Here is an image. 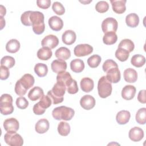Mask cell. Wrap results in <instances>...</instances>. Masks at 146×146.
I'll return each mask as SVG.
<instances>
[{
  "mask_svg": "<svg viewBox=\"0 0 146 146\" xmlns=\"http://www.w3.org/2000/svg\"><path fill=\"white\" fill-rule=\"evenodd\" d=\"M30 19L34 33L37 35L42 34L45 30L43 14L38 11H32L30 15Z\"/></svg>",
  "mask_w": 146,
  "mask_h": 146,
  "instance_id": "1",
  "label": "cell"
},
{
  "mask_svg": "<svg viewBox=\"0 0 146 146\" xmlns=\"http://www.w3.org/2000/svg\"><path fill=\"white\" fill-rule=\"evenodd\" d=\"M66 87L59 82H56L52 88L48 91L47 95L50 98L54 104L61 103L64 99L63 96L66 92Z\"/></svg>",
  "mask_w": 146,
  "mask_h": 146,
  "instance_id": "2",
  "label": "cell"
},
{
  "mask_svg": "<svg viewBox=\"0 0 146 146\" xmlns=\"http://www.w3.org/2000/svg\"><path fill=\"white\" fill-rule=\"evenodd\" d=\"M75 114L74 110L66 106H60L55 108L52 111V117L57 120L69 121L71 120Z\"/></svg>",
  "mask_w": 146,
  "mask_h": 146,
  "instance_id": "3",
  "label": "cell"
},
{
  "mask_svg": "<svg viewBox=\"0 0 146 146\" xmlns=\"http://www.w3.org/2000/svg\"><path fill=\"white\" fill-rule=\"evenodd\" d=\"M112 84L108 80L106 76H102L98 83V91L99 96L102 98H106L112 93Z\"/></svg>",
  "mask_w": 146,
  "mask_h": 146,
  "instance_id": "4",
  "label": "cell"
},
{
  "mask_svg": "<svg viewBox=\"0 0 146 146\" xmlns=\"http://www.w3.org/2000/svg\"><path fill=\"white\" fill-rule=\"evenodd\" d=\"M0 111L1 114L7 115L14 111L13 98L8 94H2L0 98Z\"/></svg>",
  "mask_w": 146,
  "mask_h": 146,
  "instance_id": "5",
  "label": "cell"
},
{
  "mask_svg": "<svg viewBox=\"0 0 146 146\" xmlns=\"http://www.w3.org/2000/svg\"><path fill=\"white\" fill-rule=\"evenodd\" d=\"M5 143L10 146H21L23 144L22 136L15 132H7L4 135Z\"/></svg>",
  "mask_w": 146,
  "mask_h": 146,
  "instance_id": "6",
  "label": "cell"
},
{
  "mask_svg": "<svg viewBox=\"0 0 146 146\" xmlns=\"http://www.w3.org/2000/svg\"><path fill=\"white\" fill-rule=\"evenodd\" d=\"M118 27L117 21L113 18L108 17L103 20L102 23V29L105 34L107 32H116Z\"/></svg>",
  "mask_w": 146,
  "mask_h": 146,
  "instance_id": "7",
  "label": "cell"
},
{
  "mask_svg": "<svg viewBox=\"0 0 146 146\" xmlns=\"http://www.w3.org/2000/svg\"><path fill=\"white\" fill-rule=\"evenodd\" d=\"M93 52V47L88 44H80L74 49V55L78 57L88 55Z\"/></svg>",
  "mask_w": 146,
  "mask_h": 146,
  "instance_id": "8",
  "label": "cell"
},
{
  "mask_svg": "<svg viewBox=\"0 0 146 146\" xmlns=\"http://www.w3.org/2000/svg\"><path fill=\"white\" fill-rule=\"evenodd\" d=\"M106 78L109 82L112 83H117L120 80L121 75L118 67H113L108 69L106 72Z\"/></svg>",
  "mask_w": 146,
  "mask_h": 146,
  "instance_id": "9",
  "label": "cell"
},
{
  "mask_svg": "<svg viewBox=\"0 0 146 146\" xmlns=\"http://www.w3.org/2000/svg\"><path fill=\"white\" fill-rule=\"evenodd\" d=\"M3 128L7 132H15L19 127L18 121L14 117L6 119L3 122Z\"/></svg>",
  "mask_w": 146,
  "mask_h": 146,
  "instance_id": "10",
  "label": "cell"
},
{
  "mask_svg": "<svg viewBox=\"0 0 146 146\" xmlns=\"http://www.w3.org/2000/svg\"><path fill=\"white\" fill-rule=\"evenodd\" d=\"M59 44L58 37L54 35L50 34L46 36L41 42L42 47H47L51 49L54 48Z\"/></svg>",
  "mask_w": 146,
  "mask_h": 146,
  "instance_id": "11",
  "label": "cell"
},
{
  "mask_svg": "<svg viewBox=\"0 0 146 146\" xmlns=\"http://www.w3.org/2000/svg\"><path fill=\"white\" fill-rule=\"evenodd\" d=\"M95 98L90 95H85L80 100L81 107L86 110H90L93 108L95 106Z\"/></svg>",
  "mask_w": 146,
  "mask_h": 146,
  "instance_id": "12",
  "label": "cell"
},
{
  "mask_svg": "<svg viewBox=\"0 0 146 146\" xmlns=\"http://www.w3.org/2000/svg\"><path fill=\"white\" fill-rule=\"evenodd\" d=\"M128 136L132 141L137 142L140 141L143 138L144 131L141 128L135 127L129 130Z\"/></svg>",
  "mask_w": 146,
  "mask_h": 146,
  "instance_id": "13",
  "label": "cell"
},
{
  "mask_svg": "<svg viewBox=\"0 0 146 146\" xmlns=\"http://www.w3.org/2000/svg\"><path fill=\"white\" fill-rule=\"evenodd\" d=\"M48 23L50 27L55 31L61 30L63 27V22L62 19L58 16H52L50 17Z\"/></svg>",
  "mask_w": 146,
  "mask_h": 146,
  "instance_id": "14",
  "label": "cell"
},
{
  "mask_svg": "<svg viewBox=\"0 0 146 146\" xmlns=\"http://www.w3.org/2000/svg\"><path fill=\"white\" fill-rule=\"evenodd\" d=\"M136 91V89L135 86L132 85H126L122 89L121 96L125 100H131L134 98Z\"/></svg>",
  "mask_w": 146,
  "mask_h": 146,
  "instance_id": "15",
  "label": "cell"
},
{
  "mask_svg": "<svg viewBox=\"0 0 146 146\" xmlns=\"http://www.w3.org/2000/svg\"><path fill=\"white\" fill-rule=\"evenodd\" d=\"M126 0H111L110 2L112 5L113 11L119 14L124 13L126 10Z\"/></svg>",
  "mask_w": 146,
  "mask_h": 146,
  "instance_id": "16",
  "label": "cell"
},
{
  "mask_svg": "<svg viewBox=\"0 0 146 146\" xmlns=\"http://www.w3.org/2000/svg\"><path fill=\"white\" fill-rule=\"evenodd\" d=\"M51 67L54 72L59 74L66 70L67 63L63 60L56 59L52 62L51 64Z\"/></svg>",
  "mask_w": 146,
  "mask_h": 146,
  "instance_id": "17",
  "label": "cell"
},
{
  "mask_svg": "<svg viewBox=\"0 0 146 146\" xmlns=\"http://www.w3.org/2000/svg\"><path fill=\"white\" fill-rule=\"evenodd\" d=\"M76 35L75 33L71 30L65 31L62 36V42L67 45L72 44L76 40Z\"/></svg>",
  "mask_w": 146,
  "mask_h": 146,
  "instance_id": "18",
  "label": "cell"
},
{
  "mask_svg": "<svg viewBox=\"0 0 146 146\" xmlns=\"http://www.w3.org/2000/svg\"><path fill=\"white\" fill-rule=\"evenodd\" d=\"M50 127V123L46 119H41L39 120L35 124V131L40 134L44 133L46 132Z\"/></svg>",
  "mask_w": 146,
  "mask_h": 146,
  "instance_id": "19",
  "label": "cell"
},
{
  "mask_svg": "<svg viewBox=\"0 0 146 146\" xmlns=\"http://www.w3.org/2000/svg\"><path fill=\"white\" fill-rule=\"evenodd\" d=\"M124 80L128 83H135L137 79L136 71L132 68H128L124 70L123 73Z\"/></svg>",
  "mask_w": 146,
  "mask_h": 146,
  "instance_id": "20",
  "label": "cell"
},
{
  "mask_svg": "<svg viewBox=\"0 0 146 146\" xmlns=\"http://www.w3.org/2000/svg\"><path fill=\"white\" fill-rule=\"evenodd\" d=\"M80 86L82 90L85 92H91L94 87V83L92 79L85 77L81 79Z\"/></svg>",
  "mask_w": 146,
  "mask_h": 146,
  "instance_id": "21",
  "label": "cell"
},
{
  "mask_svg": "<svg viewBox=\"0 0 146 146\" xmlns=\"http://www.w3.org/2000/svg\"><path fill=\"white\" fill-rule=\"evenodd\" d=\"M19 80L22 86L27 90L33 87L35 82L34 76L30 74H25Z\"/></svg>",
  "mask_w": 146,
  "mask_h": 146,
  "instance_id": "22",
  "label": "cell"
},
{
  "mask_svg": "<svg viewBox=\"0 0 146 146\" xmlns=\"http://www.w3.org/2000/svg\"><path fill=\"white\" fill-rule=\"evenodd\" d=\"M72 80L70 74L67 71H63L58 74L56 76V82L64 84L66 88Z\"/></svg>",
  "mask_w": 146,
  "mask_h": 146,
  "instance_id": "23",
  "label": "cell"
},
{
  "mask_svg": "<svg viewBox=\"0 0 146 146\" xmlns=\"http://www.w3.org/2000/svg\"><path fill=\"white\" fill-rule=\"evenodd\" d=\"M131 113L128 111L121 110L117 112L116 116V120L119 124L123 125L129 121Z\"/></svg>",
  "mask_w": 146,
  "mask_h": 146,
  "instance_id": "24",
  "label": "cell"
},
{
  "mask_svg": "<svg viewBox=\"0 0 146 146\" xmlns=\"http://www.w3.org/2000/svg\"><path fill=\"white\" fill-rule=\"evenodd\" d=\"M44 95L42 88L38 86L33 87L28 93V98L32 101H36Z\"/></svg>",
  "mask_w": 146,
  "mask_h": 146,
  "instance_id": "25",
  "label": "cell"
},
{
  "mask_svg": "<svg viewBox=\"0 0 146 146\" xmlns=\"http://www.w3.org/2000/svg\"><path fill=\"white\" fill-rule=\"evenodd\" d=\"M55 55L58 59L66 60L70 58L71 52L68 48L66 47H61L56 50Z\"/></svg>",
  "mask_w": 146,
  "mask_h": 146,
  "instance_id": "26",
  "label": "cell"
},
{
  "mask_svg": "<svg viewBox=\"0 0 146 146\" xmlns=\"http://www.w3.org/2000/svg\"><path fill=\"white\" fill-rule=\"evenodd\" d=\"M84 63L80 59H73L70 63L71 70L75 73H80L84 68Z\"/></svg>",
  "mask_w": 146,
  "mask_h": 146,
  "instance_id": "27",
  "label": "cell"
},
{
  "mask_svg": "<svg viewBox=\"0 0 146 146\" xmlns=\"http://www.w3.org/2000/svg\"><path fill=\"white\" fill-rule=\"evenodd\" d=\"M52 52L51 48L47 47H42L37 52V56L40 60H47L52 56Z\"/></svg>",
  "mask_w": 146,
  "mask_h": 146,
  "instance_id": "28",
  "label": "cell"
},
{
  "mask_svg": "<svg viewBox=\"0 0 146 146\" xmlns=\"http://www.w3.org/2000/svg\"><path fill=\"white\" fill-rule=\"evenodd\" d=\"M125 23L129 27L134 28L137 27L139 23V16L135 13L128 14L125 17Z\"/></svg>",
  "mask_w": 146,
  "mask_h": 146,
  "instance_id": "29",
  "label": "cell"
},
{
  "mask_svg": "<svg viewBox=\"0 0 146 146\" xmlns=\"http://www.w3.org/2000/svg\"><path fill=\"white\" fill-rule=\"evenodd\" d=\"M21 47L19 42L15 39H10L6 44V50L10 53H15L18 51Z\"/></svg>",
  "mask_w": 146,
  "mask_h": 146,
  "instance_id": "30",
  "label": "cell"
},
{
  "mask_svg": "<svg viewBox=\"0 0 146 146\" xmlns=\"http://www.w3.org/2000/svg\"><path fill=\"white\" fill-rule=\"evenodd\" d=\"M117 36L115 32L110 31L104 34L103 38V42L105 44L112 45L116 42Z\"/></svg>",
  "mask_w": 146,
  "mask_h": 146,
  "instance_id": "31",
  "label": "cell"
},
{
  "mask_svg": "<svg viewBox=\"0 0 146 146\" xmlns=\"http://www.w3.org/2000/svg\"><path fill=\"white\" fill-rule=\"evenodd\" d=\"M131 64L137 68L143 66L145 63V58L140 54H136L132 56L131 59Z\"/></svg>",
  "mask_w": 146,
  "mask_h": 146,
  "instance_id": "32",
  "label": "cell"
},
{
  "mask_svg": "<svg viewBox=\"0 0 146 146\" xmlns=\"http://www.w3.org/2000/svg\"><path fill=\"white\" fill-rule=\"evenodd\" d=\"M34 71L38 76L44 77L48 72L47 66L44 63H38L34 67Z\"/></svg>",
  "mask_w": 146,
  "mask_h": 146,
  "instance_id": "33",
  "label": "cell"
},
{
  "mask_svg": "<svg viewBox=\"0 0 146 146\" xmlns=\"http://www.w3.org/2000/svg\"><path fill=\"white\" fill-rule=\"evenodd\" d=\"M70 125L66 121H60L58 125V131L59 135L63 136H67L70 132Z\"/></svg>",
  "mask_w": 146,
  "mask_h": 146,
  "instance_id": "34",
  "label": "cell"
},
{
  "mask_svg": "<svg viewBox=\"0 0 146 146\" xmlns=\"http://www.w3.org/2000/svg\"><path fill=\"white\" fill-rule=\"evenodd\" d=\"M118 48H123L127 50L128 52H131L134 50L135 44L131 39H124L121 40L118 45Z\"/></svg>",
  "mask_w": 146,
  "mask_h": 146,
  "instance_id": "35",
  "label": "cell"
},
{
  "mask_svg": "<svg viewBox=\"0 0 146 146\" xmlns=\"http://www.w3.org/2000/svg\"><path fill=\"white\" fill-rule=\"evenodd\" d=\"M136 121L139 124L144 125L146 122V108H141L138 110L136 113Z\"/></svg>",
  "mask_w": 146,
  "mask_h": 146,
  "instance_id": "36",
  "label": "cell"
},
{
  "mask_svg": "<svg viewBox=\"0 0 146 146\" xmlns=\"http://www.w3.org/2000/svg\"><path fill=\"white\" fill-rule=\"evenodd\" d=\"M115 55V57L119 60L121 62H125L128 59L129 56V52L123 48H117Z\"/></svg>",
  "mask_w": 146,
  "mask_h": 146,
  "instance_id": "37",
  "label": "cell"
},
{
  "mask_svg": "<svg viewBox=\"0 0 146 146\" xmlns=\"http://www.w3.org/2000/svg\"><path fill=\"white\" fill-rule=\"evenodd\" d=\"M101 57L97 54L91 56L87 59V64L91 68H96L99 66L101 62Z\"/></svg>",
  "mask_w": 146,
  "mask_h": 146,
  "instance_id": "38",
  "label": "cell"
},
{
  "mask_svg": "<svg viewBox=\"0 0 146 146\" xmlns=\"http://www.w3.org/2000/svg\"><path fill=\"white\" fill-rule=\"evenodd\" d=\"M15 63L14 58L11 56H5L1 60V66H4L9 68H12Z\"/></svg>",
  "mask_w": 146,
  "mask_h": 146,
  "instance_id": "39",
  "label": "cell"
},
{
  "mask_svg": "<svg viewBox=\"0 0 146 146\" xmlns=\"http://www.w3.org/2000/svg\"><path fill=\"white\" fill-rule=\"evenodd\" d=\"M51 103H52V100L47 95H43L40 98L39 102H38V104H39V106L41 108L45 110L48 108L49 107H50V106L51 105Z\"/></svg>",
  "mask_w": 146,
  "mask_h": 146,
  "instance_id": "40",
  "label": "cell"
},
{
  "mask_svg": "<svg viewBox=\"0 0 146 146\" xmlns=\"http://www.w3.org/2000/svg\"><path fill=\"white\" fill-rule=\"evenodd\" d=\"M95 9L100 13H104L108 10L109 5L106 1H100L96 4Z\"/></svg>",
  "mask_w": 146,
  "mask_h": 146,
  "instance_id": "41",
  "label": "cell"
},
{
  "mask_svg": "<svg viewBox=\"0 0 146 146\" xmlns=\"http://www.w3.org/2000/svg\"><path fill=\"white\" fill-rule=\"evenodd\" d=\"M52 9L54 12L59 15H62L65 13V9L63 5L59 2H55L52 5Z\"/></svg>",
  "mask_w": 146,
  "mask_h": 146,
  "instance_id": "42",
  "label": "cell"
},
{
  "mask_svg": "<svg viewBox=\"0 0 146 146\" xmlns=\"http://www.w3.org/2000/svg\"><path fill=\"white\" fill-rule=\"evenodd\" d=\"M32 11H26L21 15V21L23 25L26 26H30L32 25L30 19V15Z\"/></svg>",
  "mask_w": 146,
  "mask_h": 146,
  "instance_id": "43",
  "label": "cell"
},
{
  "mask_svg": "<svg viewBox=\"0 0 146 146\" xmlns=\"http://www.w3.org/2000/svg\"><path fill=\"white\" fill-rule=\"evenodd\" d=\"M16 105L18 108L20 109H25L29 106V102L23 96H20L16 100Z\"/></svg>",
  "mask_w": 146,
  "mask_h": 146,
  "instance_id": "44",
  "label": "cell"
},
{
  "mask_svg": "<svg viewBox=\"0 0 146 146\" xmlns=\"http://www.w3.org/2000/svg\"><path fill=\"white\" fill-rule=\"evenodd\" d=\"M66 90L68 93L70 94H76L78 92V86L76 81L74 79H72L71 82L67 87Z\"/></svg>",
  "mask_w": 146,
  "mask_h": 146,
  "instance_id": "45",
  "label": "cell"
},
{
  "mask_svg": "<svg viewBox=\"0 0 146 146\" xmlns=\"http://www.w3.org/2000/svg\"><path fill=\"white\" fill-rule=\"evenodd\" d=\"M15 92L19 96H23L26 94L27 90H26L21 84L20 81L18 80L15 85Z\"/></svg>",
  "mask_w": 146,
  "mask_h": 146,
  "instance_id": "46",
  "label": "cell"
},
{
  "mask_svg": "<svg viewBox=\"0 0 146 146\" xmlns=\"http://www.w3.org/2000/svg\"><path fill=\"white\" fill-rule=\"evenodd\" d=\"M118 67L117 64L112 59H107L103 64L102 68L104 72H106L111 67Z\"/></svg>",
  "mask_w": 146,
  "mask_h": 146,
  "instance_id": "47",
  "label": "cell"
},
{
  "mask_svg": "<svg viewBox=\"0 0 146 146\" xmlns=\"http://www.w3.org/2000/svg\"><path fill=\"white\" fill-rule=\"evenodd\" d=\"M0 70H1L0 79L1 80H6V79H8V78L9 77V75H10L9 68H7L4 66H1Z\"/></svg>",
  "mask_w": 146,
  "mask_h": 146,
  "instance_id": "48",
  "label": "cell"
},
{
  "mask_svg": "<svg viewBox=\"0 0 146 146\" xmlns=\"http://www.w3.org/2000/svg\"><path fill=\"white\" fill-rule=\"evenodd\" d=\"M37 6L42 9H48L51 5L50 0H38L36 1Z\"/></svg>",
  "mask_w": 146,
  "mask_h": 146,
  "instance_id": "49",
  "label": "cell"
},
{
  "mask_svg": "<svg viewBox=\"0 0 146 146\" xmlns=\"http://www.w3.org/2000/svg\"><path fill=\"white\" fill-rule=\"evenodd\" d=\"M33 112L35 114V115H42L43 114L45 111H46V110L45 109H43L42 108H41L39 104L37 103L35 104L34 107H33Z\"/></svg>",
  "mask_w": 146,
  "mask_h": 146,
  "instance_id": "50",
  "label": "cell"
},
{
  "mask_svg": "<svg viewBox=\"0 0 146 146\" xmlns=\"http://www.w3.org/2000/svg\"><path fill=\"white\" fill-rule=\"evenodd\" d=\"M145 90H140L138 94L137 100L138 101L143 104H145L146 103V98H145Z\"/></svg>",
  "mask_w": 146,
  "mask_h": 146,
  "instance_id": "51",
  "label": "cell"
},
{
  "mask_svg": "<svg viewBox=\"0 0 146 146\" xmlns=\"http://www.w3.org/2000/svg\"><path fill=\"white\" fill-rule=\"evenodd\" d=\"M6 13V8L3 6V5H0V14H1V17H3L5 15Z\"/></svg>",
  "mask_w": 146,
  "mask_h": 146,
  "instance_id": "52",
  "label": "cell"
},
{
  "mask_svg": "<svg viewBox=\"0 0 146 146\" xmlns=\"http://www.w3.org/2000/svg\"><path fill=\"white\" fill-rule=\"evenodd\" d=\"M1 19V30H2L5 26V20L3 19V17H0Z\"/></svg>",
  "mask_w": 146,
  "mask_h": 146,
  "instance_id": "53",
  "label": "cell"
}]
</instances>
